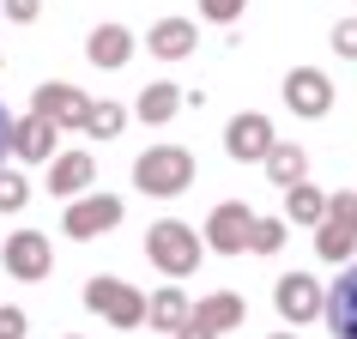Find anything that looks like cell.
Returning a JSON list of instances; mask_svg holds the SVG:
<instances>
[{"mask_svg":"<svg viewBox=\"0 0 357 339\" xmlns=\"http://www.w3.org/2000/svg\"><path fill=\"white\" fill-rule=\"evenodd\" d=\"M327 218H333V225H345L357 236V194L345 188V194H327Z\"/></svg>","mask_w":357,"mask_h":339,"instance_id":"25","label":"cell"},{"mask_svg":"<svg viewBox=\"0 0 357 339\" xmlns=\"http://www.w3.org/2000/svg\"><path fill=\"white\" fill-rule=\"evenodd\" d=\"M24 200H31V182L0 164V212H24Z\"/></svg>","mask_w":357,"mask_h":339,"instance_id":"23","label":"cell"},{"mask_svg":"<svg viewBox=\"0 0 357 339\" xmlns=\"http://www.w3.org/2000/svg\"><path fill=\"white\" fill-rule=\"evenodd\" d=\"M333 55L357 61V19H339V24H333Z\"/></svg>","mask_w":357,"mask_h":339,"instance_id":"27","label":"cell"},{"mask_svg":"<svg viewBox=\"0 0 357 339\" xmlns=\"http://www.w3.org/2000/svg\"><path fill=\"white\" fill-rule=\"evenodd\" d=\"M0 67H6V55H0Z\"/></svg>","mask_w":357,"mask_h":339,"instance_id":"32","label":"cell"},{"mask_svg":"<svg viewBox=\"0 0 357 339\" xmlns=\"http://www.w3.org/2000/svg\"><path fill=\"white\" fill-rule=\"evenodd\" d=\"M85 309L103 315V321H115V327H139V321H146V297H139L128 279H91L85 285Z\"/></svg>","mask_w":357,"mask_h":339,"instance_id":"3","label":"cell"},{"mask_svg":"<svg viewBox=\"0 0 357 339\" xmlns=\"http://www.w3.org/2000/svg\"><path fill=\"white\" fill-rule=\"evenodd\" d=\"M273 339H297V333H273Z\"/></svg>","mask_w":357,"mask_h":339,"instance_id":"31","label":"cell"},{"mask_svg":"<svg viewBox=\"0 0 357 339\" xmlns=\"http://www.w3.org/2000/svg\"><path fill=\"white\" fill-rule=\"evenodd\" d=\"M49 266H55V248H49L43 230H13L6 236V273L13 279L37 285V279H49Z\"/></svg>","mask_w":357,"mask_h":339,"instance_id":"6","label":"cell"},{"mask_svg":"<svg viewBox=\"0 0 357 339\" xmlns=\"http://www.w3.org/2000/svg\"><path fill=\"white\" fill-rule=\"evenodd\" d=\"M284 103H291L303 121H321V115L333 110V79L321 73V67H291V73H284Z\"/></svg>","mask_w":357,"mask_h":339,"instance_id":"4","label":"cell"},{"mask_svg":"<svg viewBox=\"0 0 357 339\" xmlns=\"http://www.w3.org/2000/svg\"><path fill=\"white\" fill-rule=\"evenodd\" d=\"M284 218H291V225H321V218H327V194H321L309 176L291 182V188H284Z\"/></svg>","mask_w":357,"mask_h":339,"instance_id":"18","label":"cell"},{"mask_svg":"<svg viewBox=\"0 0 357 339\" xmlns=\"http://www.w3.org/2000/svg\"><path fill=\"white\" fill-rule=\"evenodd\" d=\"M133 55V31L128 24H97L91 37H85V61L91 67H128Z\"/></svg>","mask_w":357,"mask_h":339,"instance_id":"15","label":"cell"},{"mask_svg":"<svg viewBox=\"0 0 357 339\" xmlns=\"http://www.w3.org/2000/svg\"><path fill=\"white\" fill-rule=\"evenodd\" d=\"M279 243H284V225H279V218H255V230H248V248H255V255H273Z\"/></svg>","mask_w":357,"mask_h":339,"instance_id":"24","label":"cell"},{"mask_svg":"<svg viewBox=\"0 0 357 339\" xmlns=\"http://www.w3.org/2000/svg\"><path fill=\"white\" fill-rule=\"evenodd\" d=\"M146 255H151V266H164L169 279H188L194 266H200V236L182 218H158L146 230Z\"/></svg>","mask_w":357,"mask_h":339,"instance_id":"2","label":"cell"},{"mask_svg":"<svg viewBox=\"0 0 357 339\" xmlns=\"http://www.w3.org/2000/svg\"><path fill=\"white\" fill-rule=\"evenodd\" d=\"M188 321H194V327H206V333L218 339L225 327H236V321H243V297H236V291H218V297H200V309H188Z\"/></svg>","mask_w":357,"mask_h":339,"instance_id":"16","label":"cell"},{"mask_svg":"<svg viewBox=\"0 0 357 339\" xmlns=\"http://www.w3.org/2000/svg\"><path fill=\"white\" fill-rule=\"evenodd\" d=\"M6 151H13V115H6V103H0V164H6Z\"/></svg>","mask_w":357,"mask_h":339,"instance_id":"30","label":"cell"},{"mask_svg":"<svg viewBox=\"0 0 357 339\" xmlns=\"http://www.w3.org/2000/svg\"><path fill=\"white\" fill-rule=\"evenodd\" d=\"M146 43H151L158 61H188L194 49H200V31H194V19H158Z\"/></svg>","mask_w":357,"mask_h":339,"instance_id":"14","label":"cell"},{"mask_svg":"<svg viewBox=\"0 0 357 339\" xmlns=\"http://www.w3.org/2000/svg\"><path fill=\"white\" fill-rule=\"evenodd\" d=\"M79 128L91 133V140H115V133L128 128V110H121V103H109V97H103V103L91 97V110H85V121H79Z\"/></svg>","mask_w":357,"mask_h":339,"instance_id":"22","label":"cell"},{"mask_svg":"<svg viewBox=\"0 0 357 339\" xmlns=\"http://www.w3.org/2000/svg\"><path fill=\"white\" fill-rule=\"evenodd\" d=\"M91 176H97L91 151H55V158H49V194H55V200L85 194V188H91Z\"/></svg>","mask_w":357,"mask_h":339,"instance_id":"12","label":"cell"},{"mask_svg":"<svg viewBox=\"0 0 357 339\" xmlns=\"http://www.w3.org/2000/svg\"><path fill=\"white\" fill-rule=\"evenodd\" d=\"M248 230H255L248 200H218L212 218H206V243L218 248V255H243V248H248Z\"/></svg>","mask_w":357,"mask_h":339,"instance_id":"8","label":"cell"},{"mask_svg":"<svg viewBox=\"0 0 357 339\" xmlns=\"http://www.w3.org/2000/svg\"><path fill=\"white\" fill-rule=\"evenodd\" d=\"M55 146H61V128H55V121H43V115H19V121H13V151H19L24 164L55 158Z\"/></svg>","mask_w":357,"mask_h":339,"instance_id":"13","label":"cell"},{"mask_svg":"<svg viewBox=\"0 0 357 339\" xmlns=\"http://www.w3.org/2000/svg\"><path fill=\"white\" fill-rule=\"evenodd\" d=\"M133 188L151 200H176L194 188V151L188 146H151L133 158Z\"/></svg>","mask_w":357,"mask_h":339,"instance_id":"1","label":"cell"},{"mask_svg":"<svg viewBox=\"0 0 357 339\" xmlns=\"http://www.w3.org/2000/svg\"><path fill=\"white\" fill-rule=\"evenodd\" d=\"M261 164H266V176H273L279 188H291V182L309 176V151H303V146H279V140H273V151H266Z\"/></svg>","mask_w":357,"mask_h":339,"instance_id":"20","label":"cell"},{"mask_svg":"<svg viewBox=\"0 0 357 339\" xmlns=\"http://www.w3.org/2000/svg\"><path fill=\"white\" fill-rule=\"evenodd\" d=\"M243 6H248V0H200V13H206L212 24H236V19H243Z\"/></svg>","mask_w":357,"mask_h":339,"instance_id":"26","label":"cell"},{"mask_svg":"<svg viewBox=\"0 0 357 339\" xmlns=\"http://www.w3.org/2000/svg\"><path fill=\"white\" fill-rule=\"evenodd\" d=\"M85 110H91V97L79 91V85H67V79H49V85H37V91H31V115L55 121V128H79V121H85Z\"/></svg>","mask_w":357,"mask_h":339,"instance_id":"5","label":"cell"},{"mask_svg":"<svg viewBox=\"0 0 357 339\" xmlns=\"http://www.w3.org/2000/svg\"><path fill=\"white\" fill-rule=\"evenodd\" d=\"M321 321L333 327V339H357V266H345L333 291H321Z\"/></svg>","mask_w":357,"mask_h":339,"instance_id":"10","label":"cell"},{"mask_svg":"<svg viewBox=\"0 0 357 339\" xmlns=\"http://www.w3.org/2000/svg\"><path fill=\"white\" fill-rule=\"evenodd\" d=\"M121 212H128V206H121L115 194H91V200H73L61 225H67V236H73V243H91V236H103V230L121 225Z\"/></svg>","mask_w":357,"mask_h":339,"instance_id":"7","label":"cell"},{"mask_svg":"<svg viewBox=\"0 0 357 339\" xmlns=\"http://www.w3.org/2000/svg\"><path fill=\"white\" fill-rule=\"evenodd\" d=\"M351 248H357V236L345 225H333V218H321V225H315V255H321V261L345 266V261H351Z\"/></svg>","mask_w":357,"mask_h":339,"instance_id":"21","label":"cell"},{"mask_svg":"<svg viewBox=\"0 0 357 339\" xmlns=\"http://www.w3.org/2000/svg\"><path fill=\"white\" fill-rule=\"evenodd\" d=\"M182 103H188V91L169 85V79H158V85H146V91L133 97V115H139V121H169Z\"/></svg>","mask_w":357,"mask_h":339,"instance_id":"17","label":"cell"},{"mask_svg":"<svg viewBox=\"0 0 357 339\" xmlns=\"http://www.w3.org/2000/svg\"><path fill=\"white\" fill-rule=\"evenodd\" d=\"M188 291H176V285H169V291H151L146 297V321L151 327H158V333H176V327H182V321H188Z\"/></svg>","mask_w":357,"mask_h":339,"instance_id":"19","label":"cell"},{"mask_svg":"<svg viewBox=\"0 0 357 339\" xmlns=\"http://www.w3.org/2000/svg\"><path fill=\"white\" fill-rule=\"evenodd\" d=\"M273 303H279L284 321H297V327H303V321L321 315V285L309 279V273H284V279L273 285Z\"/></svg>","mask_w":357,"mask_h":339,"instance_id":"11","label":"cell"},{"mask_svg":"<svg viewBox=\"0 0 357 339\" xmlns=\"http://www.w3.org/2000/svg\"><path fill=\"white\" fill-rule=\"evenodd\" d=\"M225 151L236 164H261L266 151H273V121L266 115H230L225 121Z\"/></svg>","mask_w":357,"mask_h":339,"instance_id":"9","label":"cell"},{"mask_svg":"<svg viewBox=\"0 0 357 339\" xmlns=\"http://www.w3.org/2000/svg\"><path fill=\"white\" fill-rule=\"evenodd\" d=\"M37 13H43V0H6V19L13 24H37Z\"/></svg>","mask_w":357,"mask_h":339,"instance_id":"29","label":"cell"},{"mask_svg":"<svg viewBox=\"0 0 357 339\" xmlns=\"http://www.w3.org/2000/svg\"><path fill=\"white\" fill-rule=\"evenodd\" d=\"M24 333H31L24 309H13V303H6V309H0V339H24Z\"/></svg>","mask_w":357,"mask_h":339,"instance_id":"28","label":"cell"}]
</instances>
